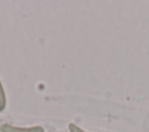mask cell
Listing matches in <instances>:
<instances>
[{"instance_id": "cell-3", "label": "cell", "mask_w": 149, "mask_h": 132, "mask_svg": "<svg viewBox=\"0 0 149 132\" xmlns=\"http://www.w3.org/2000/svg\"><path fill=\"white\" fill-rule=\"evenodd\" d=\"M69 131L70 132H87V131H85V130H83L81 127H79L77 124H74V123H70L69 124Z\"/></svg>"}, {"instance_id": "cell-1", "label": "cell", "mask_w": 149, "mask_h": 132, "mask_svg": "<svg viewBox=\"0 0 149 132\" xmlns=\"http://www.w3.org/2000/svg\"><path fill=\"white\" fill-rule=\"evenodd\" d=\"M1 132H44V129L40 125L34 126H15L10 124H1L0 126Z\"/></svg>"}, {"instance_id": "cell-2", "label": "cell", "mask_w": 149, "mask_h": 132, "mask_svg": "<svg viewBox=\"0 0 149 132\" xmlns=\"http://www.w3.org/2000/svg\"><path fill=\"white\" fill-rule=\"evenodd\" d=\"M7 107V97L5 93V88L2 86V82L0 80V112H2Z\"/></svg>"}]
</instances>
